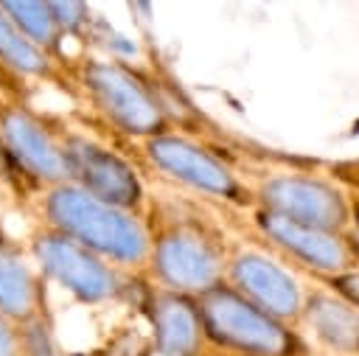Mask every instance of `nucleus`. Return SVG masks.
I'll return each mask as SVG.
<instances>
[{"label": "nucleus", "instance_id": "423d86ee", "mask_svg": "<svg viewBox=\"0 0 359 356\" xmlns=\"http://www.w3.org/2000/svg\"><path fill=\"white\" fill-rule=\"evenodd\" d=\"M143 157L149 160L151 168L160 174L171 177L174 182L222 199L236 207H250L255 205V191L213 151L199 146L196 140L180 135V132H165L157 137H149L140 143Z\"/></svg>", "mask_w": 359, "mask_h": 356}, {"label": "nucleus", "instance_id": "9d476101", "mask_svg": "<svg viewBox=\"0 0 359 356\" xmlns=\"http://www.w3.org/2000/svg\"><path fill=\"white\" fill-rule=\"evenodd\" d=\"M252 221L275 249H280L289 261L309 266L320 278H334L359 269V244L345 233L309 227L264 207H255Z\"/></svg>", "mask_w": 359, "mask_h": 356}, {"label": "nucleus", "instance_id": "7ed1b4c3", "mask_svg": "<svg viewBox=\"0 0 359 356\" xmlns=\"http://www.w3.org/2000/svg\"><path fill=\"white\" fill-rule=\"evenodd\" d=\"M208 345L224 356H309L294 325L266 314L230 283L196 297Z\"/></svg>", "mask_w": 359, "mask_h": 356}, {"label": "nucleus", "instance_id": "0eeeda50", "mask_svg": "<svg viewBox=\"0 0 359 356\" xmlns=\"http://www.w3.org/2000/svg\"><path fill=\"white\" fill-rule=\"evenodd\" d=\"M252 191L258 207L280 213L292 221L337 233H345L348 224H353V202H348V196L331 179L297 171H278L258 179Z\"/></svg>", "mask_w": 359, "mask_h": 356}, {"label": "nucleus", "instance_id": "f3484780", "mask_svg": "<svg viewBox=\"0 0 359 356\" xmlns=\"http://www.w3.org/2000/svg\"><path fill=\"white\" fill-rule=\"evenodd\" d=\"M20 339H22V356H59L50 317H36L31 322H22Z\"/></svg>", "mask_w": 359, "mask_h": 356}, {"label": "nucleus", "instance_id": "20e7f679", "mask_svg": "<svg viewBox=\"0 0 359 356\" xmlns=\"http://www.w3.org/2000/svg\"><path fill=\"white\" fill-rule=\"evenodd\" d=\"M76 81L95 112L118 132L137 137L140 143L171 132V118L154 87L143 81L129 64L118 59H81L76 64Z\"/></svg>", "mask_w": 359, "mask_h": 356}, {"label": "nucleus", "instance_id": "a211bd4d", "mask_svg": "<svg viewBox=\"0 0 359 356\" xmlns=\"http://www.w3.org/2000/svg\"><path fill=\"white\" fill-rule=\"evenodd\" d=\"M50 8H53V17L62 28V34H79L87 22H90V6L87 3H76V0H50Z\"/></svg>", "mask_w": 359, "mask_h": 356}, {"label": "nucleus", "instance_id": "6ab92c4d", "mask_svg": "<svg viewBox=\"0 0 359 356\" xmlns=\"http://www.w3.org/2000/svg\"><path fill=\"white\" fill-rule=\"evenodd\" d=\"M334 294H339L342 300L359 306V269L353 272H342V275H334V278H323Z\"/></svg>", "mask_w": 359, "mask_h": 356}, {"label": "nucleus", "instance_id": "aec40b11", "mask_svg": "<svg viewBox=\"0 0 359 356\" xmlns=\"http://www.w3.org/2000/svg\"><path fill=\"white\" fill-rule=\"evenodd\" d=\"M0 356H22L20 325L6 314H0Z\"/></svg>", "mask_w": 359, "mask_h": 356}, {"label": "nucleus", "instance_id": "9b49d317", "mask_svg": "<svg viewBox=\"0 0 359 356\" xmlns=\"http://www.w3.org/2000/svg\"><path fill=\"white\" fill-rule=\"evenodd\" d=\"M238 294H244L250 303L264 308L266 314L294 325L303 317L306 294L297 283V278L278 263L272 255L252 249V247H236L227 266V280Z\"/></svg>", "mask_w": 359, "mask_h": 356}, {"label": "nucleus", "instance_id": "f8f14e48", "mask_svg": "<svg viewBox=\"0 0 359 356\" xmlns=\"http://www.w3.org/2000/svg\"><path fill=\"white\" fill-rule=\"evenodd\" d=\"M143 308L160 356H205L208 336L196 297L154 286L149 289Z\"/></svg>", "mask_w": 359, "mask_h": 356}, {"label": "nucleus", "instance_id": "f03ea898", "mask_svg": "<svg viewBox=\"0 0 359 356\" xmlns=\"http://www.w3.org/2000/svg\"><path fill=\"white\" fill-rule=\"evenodd\" d=\"M151 227L149 275L160 289L199 297L227 280L233 249L224 235L194 216H165Z\"/></svg>", "mask_w": 359, "mask_h": 356}, {"label": "nucleus", "instance_id": "dca6fc26", "mask_svg": "<svg viewBox=\"0 0 359 356\" xmlns=\"http://www.w3.org/2000/svg\"><path fill=\"white\" fill-rule=\"evenodd\" d=\"M0 6L28 39H34L53 56L59 53V42L65 39V34L53 17L50 0H0Z\"/></svg>", "mask_w": 359, "mask_h": 356}, {"label": "nucleus", "instance_id": "39448f33", "mask_svg": "<svg viewBox=\"0 0 359 356\" xmlns=\"http://www.w3.org/2000/svg\"><path fill=\"white\" fill-rule=\"evenodd\" d=\"M31 258L45 280H53L84 306H104L123 297V269L59 230L42 224L31 235Z\"/></svg>", "mask_w": 359, "mask_h": 356}, {"label": "nucleus", "instance_id": "1a4fd4ad", "mask_svg": "<svg viewBox=\"0 0 359 356\" xmlns=\"http://www.w3.org/2000/svg\"><path fill=\"white\" fill-rule=\"evenodd\" d=\"M62 140H65V151L70 160L73 182L79 188H84L87 193H93L109 205H118V207H126L135 213L143 210L146 185H143L137 168L123 154H118L107 143H101L84 132H76V129H65Z\"/></svg>", "mask_w": 359, "mask_h": 356}, {"label": "nucleus", "instance_id": "ddd939ff", "mask_svg": "<svg viewBox=\"0 0 359 356\" xmlns=\"http://www.w3.org/2000/svg\"><path fill=\"white\" fill-rule=\"evenodd\" d=\"M0 314L17 325L48 317L45 278L39 275L36 263H28V258L6 233H0Z\"/></svg>", "mask_w": 359, "mask_h": 356}, {"label": "nucleus", "instance_id": "6e6552de", "mask_svg": "<svg viewBox=\"0 0 359 356\" xmlns=\"http://www.w3.org/2000/svg\"><path fill=\"white\" fill-rule=\"evenodd\" d=\"M0 146L25 177L45 188L73 182L62 132H53L31 107L0 101Z\"/></svg>", "mask_w": 359, "mask_h": 356}, {"label": "nucleus", "instance_id": "f257e3e1", "mask_svg": "<svg viewBox=\"0 0 359 356\" xmlns=\"http://www.w3.org/2000/svg\"><path fill=\"white\" fill-rule=\"evenodd\" d=\"M42 224L93 249L123 272L146 269L151 255V227L143 213L109 205L76 182L45 188Z\"/></svg>", "mask_w": 359, "mask_h": 356}, {"label": "nucleus", "instance_id": "412c9836", "mask_svg": "<svg viewBox=\"0 0 359 356\" xmlns=\"http://www.w3.org/2000/svg\"><path fill=\"white\" fill-rule=\"evenodd\" d=\"M353 224H356V233H359V199H353Z\"/></svg>", "mask_w": 359, "mask_h": 356}, {"label": "nucleus", "instance_id": "4be33fe9", "mask_svg": "<svg viewBox=\"0 0 359 356\" xmlns=\"http://www.w3.org/2000/svg\"><path fill=\"white\" fill-rule=\"evenodd\" d=\"M205 356H224V353H205Z\"/></svg>", "mask_w": 359, "mask_h": 356}, {"label": "nucleus", "instance_id": "2eb2a0df", "mask_svg": "<svg viewBox=\"0 0 359 356\" xmlns=\"http://www.w3.org/2000/svg\"><path fill=\"white\" fill-rule=\"evenodd\" d=\"M0 64L17 76L36 81H62L59 59L28 39L0 6Z\"/></svg>", "mask_w": 359, "mask_h": 356}, {"label": "nucleus", "instance_id": "4468645a", "mask_svg": "<svg viewBox=\"0 0 359 356\" xmlns=\"http://www.w3.org/2000/svg\"><path fill=\"white\" fill-rule=\"evenodd\" d=\"M300 320L323 345L359 353V306L342 300L334 292H311L306 294Z\"/></svg>", "mask_w": 359, "mask_h": 356}]
</instances>
